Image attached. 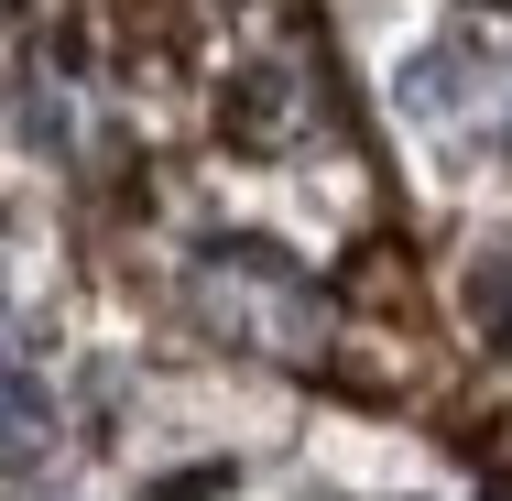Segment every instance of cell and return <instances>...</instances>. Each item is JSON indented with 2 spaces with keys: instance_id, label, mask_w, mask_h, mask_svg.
I'll use <instances>...</instances> for the list:
<instances>
[{
  "instance_id": "cell-1",
  "label": "cell",
  "mask_w": 512,
  "mask_h": 501,
  "mask_svg": "<svg viewBox=\"0 0 512 501\" xmlns=\"http://www.w3.org/2000/svg\"><path fill=\"white\" fill-rule=\"evenodd\" d=\"M55 393L22 371V360H0V480H44L55 469Z\"/></svg>"
},
{
  "instance_id": "cell-2",
  "label": "cell",
  "mask_w": 512,
  "mask_h": 501,
  "mask_svg": "<svg viewBox=\"0 0 512 501\" xmlns=\"http://www.w3.org/2000/svg\"><path fill=\"white\" fill-rule=\"evenodd\" d=\"M153 501H218V469H197V480H175V491H153Z\"/></svg>"
}]
</instances>
